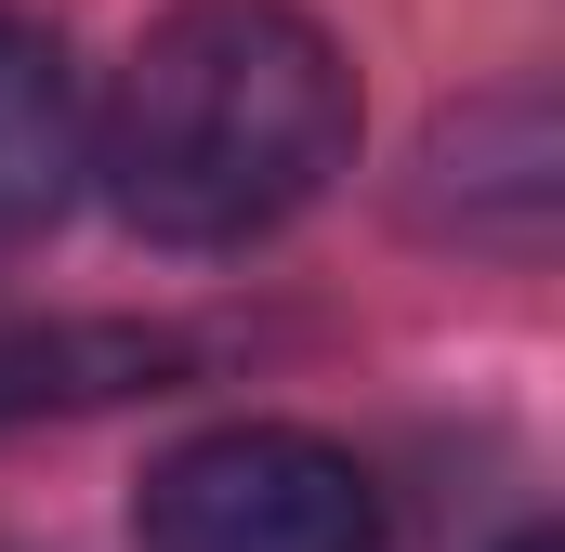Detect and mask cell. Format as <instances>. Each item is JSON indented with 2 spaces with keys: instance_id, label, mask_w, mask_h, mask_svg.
Instances as JSON below:
<instances>
[{
  "instance_id": "cell-4",
  "label": "cell",
  "mask_w": 565,
  "mask_h": 552,
  "mask_svg": "<svg viewBox=\"0 0 565 552\" xmlns=\"http://www.w3.org/2000/svg\"><path fill=\"white\" fill-rule=\"evenodd\" d=\"M513 552H553V540H513Z\"/></svg>"
},
{
  "instance_id": "cell-2",
  "label": "cell",
  "mask_w": 565,
  "mask_h": 552,
  "mask_svg": "<svg viewBox=\"0 0 565 552\" xmlns=\"http://www.w3.org/2000/svg\"><path fill=\"white\" fill-rule=\"evenodd\" d=\"M132 540L145 552H382V500L329 434L224 421V434H198L145 474Z\"/></svg>"
},
{
  "instance_id": "cell-1",
  "label": "cell",
  "mask_w": 565,
  "mask_h": 552,
  "mask_svg": "<svg viewBox=\"0 0 565 552\" xmlns=\"http://www.w3.org/2000/svg\"><path fill=\"white\" fill-rule=\"evenodd\" d=\"M342 145H355V79L316 13L184 0L119 66L93 171H106L119 224L158 251H250L342 171Z\"/></svg>"
},
{
  "instance_id": "cell-3",
  "label": "cell",
  "mask_w": 565,
  "mask_h": 552,
  "mask_svg": "<svg viewBox=\"0 0 565 552\" xmlns=\"http://www.w3.org/2000/svg\"><path fill=\"white\" fill-rule=\"evenodd\" d=\"M79 158H93V119H79V79L53 53V26L0 13V237L40 224L79 184Z\"/></svg>"
}]
</instances>
